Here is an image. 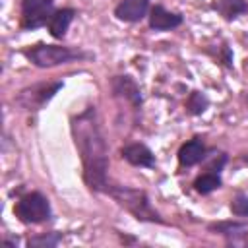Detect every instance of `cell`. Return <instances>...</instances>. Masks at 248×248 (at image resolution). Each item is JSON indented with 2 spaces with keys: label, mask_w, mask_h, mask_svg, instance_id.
Wrapping results in <instances>:
<instances>
[{
  "label": "cell",
  "mask_w": 248,
  "mask_h": 248,
  "mask_svg": "<svg viewBox=\"0 0 248 248\" xmlns=\"http://www.w3.org/2000/svg\"><path fill=\"white\" fill-rule=\"evenodd\" d=\"M110 87L116 99H124L126 103H130L136 110L141 107V93L140 87L136 85V81L130 76H114L110 79Z\"/></svg>",
  "instance_id": "cell-8"
},
{
  "label": "cell",
  "mask_w": 248,
  "mask_h": 248,
  "mask_svg": "<svg viewBox=\"0 0 248 248\" xmlns=\"http://www.w3.org/2000/svg\"><path fill=\"white\" fill-rule=\"evenodd\" d=\"M205 153H207V149H205L203 140L202 138H192V140H188L186 143L180 145L178 163L182 167H194V165H198L200 161L205 159Z\"/></svg>",
  "instance_id": "cell-12"
},
{
  "label": "cell",
  "mask_w": 248,
  "mask_h": 248,
  "mask_svg": "<svg viewBox=\"0 0 248 248\" xmlns=\"http://www.w3.org/2000/svg\"><path fill=\"white\" fill-rule=\"evenodd\" d=\"M231 211L234 217H248V196L244 192H238L231 200Z\"/></svg>",
  "instance_id": "cell-18"
},
{
  "label": "cell",
  "mask_w": 248,
  "mask_h": 248,
  "mask_svg": "<svg viewBox=\"0 0 248 248\" xmlns=\"http://www.w3.org/2000/svg\"><path fill=\"white\" fill-rule=\"evenodd\" d=\"M72 138L81 157L83 182L91 192L107 194L108 188V147L99 124L97 108L87 107L72 116Z\"/></svg>",
  "instance_id": "cell-1"
},
{
  "label": "cell",
  "mask_w": 248,
  "mask_h": 248,
  "mask_svg": "<svg viewBox=\"0 0 248 248\" xmlns=\"http://www.w3.org/2000/svg\"><path fill=\"white\" fill-rule=\"evenodd\" d=\"M149 12V0H120L114 8V16L120 21H141Z\"/></svg>",
  "instance_id": "cell-9"
},
{
  "label": "cell",
  "mask_w": 248,
  "mask_h": 248,
  "mask_svg": "<svg viewBox=\"0 0 248 248\" xmlns=\"http://www.w3.org/2000/svg\"><path fill=\"white\" fill-rule=\"evenodd\" d=\"M62 87V81H39L29 87H23L16 95V103L25 110H41Z\"/></svg>",
  "instance_id": "cell-5"
},
{
  "label": "cell",
  "mask_w": 248,
  "mask_h": 248,
  "mask_svg": "<svg viewBox=\"0 0 248 248\" xmlns=\"http://www.w3.org/2000/svg\"><path fill=\"white\" fill-rule=\"evenodd\" d=\"M244 99H246V105H248V93H246V95H244Z\"/></svg>",
  "instance_id": "cell-20"
},
{
  "label": "cell",
  "mask_w": 248,
  "mask_h": 248,
  "mask_svg": "<svg viewBox=\"0 0 248 248\" xmlns=\"http://www.w3.org/2000/svg\"><path fill=\"white\" fill-rule=\"evenodd\" d=\"M221 186H223V180H221L219 172H215V170H205L203 174H200L194 180V190L198 194H202V196H207V194L215 192Z\"/></svg>",
  "instance_id": "cell-15"
},
{
  "label": "cell",
  "mask_w": 248,
  "mask_h": 248,
  "mask_svg": "<svg viewBox=\"0 0 248 248\" xmlns=\"http://www.w3.org/2000/svg\"><path fill=\"white\" fill-rule=\"evenodd\" d=\"M213 10L221 14L227 21L236 19L238 16L248 12V2L246 0H213Z\"/></svg>",
  "instance_id": "cell-14"
},
{
  "label": "cell",
  "mask_w": 248,
  "mask_h": 248,
  "mask_svg": "<svg viewBox=\"0 0 248 248\" xmlns=\"http://www.w3.org/2000/svg\"><path fill=\"white\" fill-rule=\"evenodd\" d=\"M76 17V10L74 8H62V10H56L48 21V31L54 39H64L70 23L74 21Z\"/></svg>",
  "instance_id": "cell-13"
},
{
  "label": "cell",
  "mask_w": 248,
  "mask_h": 248,
  "mask_svg": "<svg viewBox=\"0 0 248 248\" xmlns=\"http://www.w3.org/2000/svg\"><path fill=\"white\" fill-rule=\"evenodd\" d=\"M207 229L221 234L231 246H248V223L244 221H219L211 223Z\"/></svg>",
  "instance_id": "cell-7"
},
{
  "label": "cell",
  "mask_w": 248,
  "mask_h": 248,
  "mask_svg": "<svg viewBox=\"0 0 248 248\" xmlns=\"http://www.w3.org/2000/svg\"><path fill=\"white\" fill-rule=\"evenodd\" d=\"M182 14L169 12L163 6H153L149 10V27L155 31H170L178 25H182Z\"/></svg>",
  "instance_id": "cell-11"
},
{
  "label": "cell",
  "mask_w": 248,
  "mask_h": 248,
  "mask_svg": "<svg viewBox=\"0 0 248 248\" xmlns=\"http://www.w3.org/2000/svg\"><path fill=\"white\" fill-rule=\"evenodd\" d=\"M21 52L37 68H54L60 64H70V62L85 60L91 56L78 48H70L62 45H45V43H37L29 48H23Z\"/></svg>",
  "instance_id": "cell-3"
},
{
  "label": "cell",
  "mask_w": 248,
  "mask_h": 248,
  "mask_svg": "<svg viewBox=\"0 0 248 248\" xmlns=\"http://www.w3.org/2000/svg\"><path fill=\"white\" fill-rule=\"evenodd\" d=\"M244 163H246V165H248V153H246V155H244Z\"/></svg>",
  "instance_id": "cell-19"
},
{
  "label": "cell",
  "mask_w": 248,
  "mask_h": 248,
  "mask_svg": "<svg viewBox=\"0 0 248 248\" xmlns=\"http://www.w3.org/2000/svg\"><path fill=\"white\" fill-rule=\"evenodd\" d=\"M54 0H21V19L19 27L23 31L39 29L48 25L54 14Z\"/></svg>",
  "instance_id": "cell-6"
},
{
  "label": "cell",
  "mask_w": 248,
  "mask_h": 248,
  "mask_svg": "<svg viewBox=\"0 0 248 248\" xmlns=\"http://www.w3.org/2000/svg\"><path fill=\"white\" fill-rule=\"evenodd\" d=\"M120 155L124 161H128L134 167H143V169L155 167V155L145 143H130L120 149Z\"/></svg>",
  "instance_id": "cell-10"
},
{
  "label": "cell",
  "mask_w": 248,
  "mask_h": 248,
  "mask_svg": "<svg viewBox=\"0 0 248 248\" xmlns=\"http://www.w3.org/2000/svg\"><path fill=\"white\" fill-rule=\"evenodd\" d=\"M209 105V99L202 93V91H192L186 99V112L188 114H202Z\"/></svg>",
  "instance_id": "cell-16"
},
{
  "label": "cell",
  "mask_w": 248,
  "mask_h": 248,
  "mask_svg": "<svg viewBox=\"0 0 248 248\" xmlns=\"http://www.w3.org/2000/svg\"><path fill=\"white\" fill-rule=\"evenodd\" d=\"M62 240V236L58 232H43V234H37L33 238L27 240V246H39V248H52L56 246L58 242Z\"/></svg>",
  "instance_id": "cell-17"
},
{
  "label": "cell",
  "mask_w": 248,
  "mask_h": 248,
  "mask_svg": "<svg viewBox=\"0 0 248 248\" xmlns=\"http://www.w3.org/2000/svg\"><path fill=\"white\" fill-rule=\"evenodd\" d=\"M14 215L23 223V225H39L50 219L52 209L50 202L45 194L41 192H29L21 196L16 205H14Z\"/></svg>",
  "instance_id": "cell-4"
},
{
  "label": "cell",
  "mask_w": 248,
  "mask_h": 248,
  "mask_svg": "<svg viewBox=\"0 0 248 248\" xmlns=\"http://www.w3.org/2000/svg\"><path fill=\"white\" fill-rule=\"evenodd\" d=\"M107 194L118 202V205H122L128 213H132L138 221H147V223H159L165 225V221L161 219V215L153 209V205L149 203V198L143 190L138 188H130V186H122V184H108Z\"/></svg>",
  "instance_id": "cell-2"
}]
</instances>
